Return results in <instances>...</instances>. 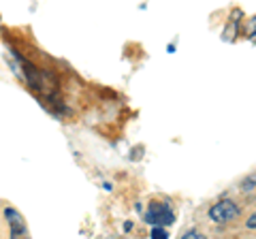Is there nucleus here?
Segmentation results:
<instances>
[{"label":"nucleus","mask_w":256,"mask_h":239,"mask_svg":"<svg viewBox=\"0 0 256 239\" xmlns=\"http://www.w3.org/2000/svg\"><path fill=\"white\" fill-rule=\"evenodd\" d=\"M146 222L152 226H160L162 228L164 224H173L175 222V214L171 212V207L166 203H152L146 212Z\"/></svg>","instance_id":"nucleus-1"},{"label":"nucleus","mask_w":256,"mask_h":239,"mask_svg":"<svg viewBox=\"0 0 256 239\" xmlns=\"http://www.w3.org/2000/svg\"><path fill=\"white\" fill-rule=\"evenodd\" d=\"M239 205L235 201H220L216 203L214 207H210V218L218 224H226L230 220H237L239 218Z\"/></svg>","instance_id":"nucleus-2"},{"label":"nucleus","mask_w":256,"mask_h":239,"mask_svg":"<svg viewBox=\"0 0 256 239\" xmlns=\"http://www.w3.org/2000/svg\"><path fill=\"white\" fill-rule=\"evenodd\" d=\"M4 216H6V220H9V226H11V239H30L26 218H24L18 210H13V207H6Z\"/></svg>","instance_id":"nucleus-3"},{"label":"nucleus","mask_w":256,"mask_h":239,"mask_svg":"<svg viewBox=\"0 0 256 239\" xmlns=\"http://www.w3.org/2000/svg\"><path fill=\"white\" fill-rule=\"evenodd\" d=\"M152 239H169V233H166L164 228H160L156 226L154 230H152Z\"/></svg>","instance_id":"nucleus-4"},{"label":"nucleus","mask_w":256,"mask_h":239,"mask_svg":"<svg viewBox=\"0 0 256 239\" xmlns=\"http://www.w3.org/2000/svg\"><path fill=\"white\" fill-rule=\"evenodd\" d=\"M182 239H207L203 233H198V230H188L186 235H184Z\"/></svg>","instance_id":"nucleus-5"},{"label":"nucleus","mask_w":256,"mask_h":239,"mask_svg":"<svg viewBox=\"0 0 256 239\" xmlns=\"http://www.w3.org/2000/svg\"><path fill=\"white\" fill-rule=\"evenodd\" d=\"M244 190H246V192H252V190H254V178L244 182Z\"/></svg>","instance_id":"nucleus-6"},{"label":"nucleus","mask_w":256,"mask_h":239,"mask_svg":"<svg viewBox=\"0 0 256 239\" xmlns=\"http://www.w3.org/2000/svg\"><path fill=\"white\" fill-rule=\"evenodd\" d=\"M254 226H256V216L252 214V216H250V220H248V228H254Z\"/></svg>","instance_id":"nucleus-7"}]
</instances>
